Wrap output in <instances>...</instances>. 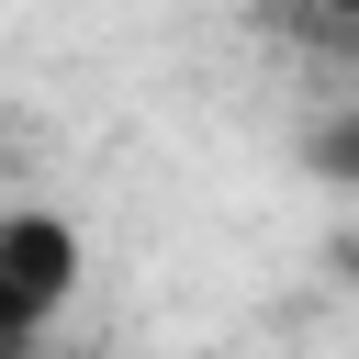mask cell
Instances as JSON below:
<instances>
[{"mask_svg":"<svg viewBox=\"0 0 359 359\" xmlns=\"http://www.w3.org/2000/svg\"><path fill=\"white\" fill-rule=\"evenodd\" d=\"M303 157H314V180H337V191H359V101H337L314 135H303Z\"/></svg>","mask_w":359,"mask_h":359,"instance_id":"3","label":"cell"},{"mask_svg":"<svg viewBox=\"0 0 359 359\" xmlns=\"http://www.w3.org/2000/svg\"><path fill=\"white\" fill-rule=\"evenodd\" d=\"M79 269H90V247L67 213H45V202L0 213V337H11V359H34V337L79 303Z\"/></svg>","mask_w":359,"mask_h":359,"instance_id":"1","label":"cell"},{"mask_svg":"<svg viewBox=\"0 0 359 359\" xmlns=\"http://www.w3.org/2000/svg\"><path fill=\"white\" fill-rule=\"evenodd\" d=\"M247 22H258L269 45H292L303 67L359 79V0H247Z\"/></svg>","mask_w":359,"mask_h":359,"instance_id":"2","label":"cell"}]
</instances>
